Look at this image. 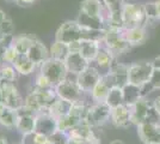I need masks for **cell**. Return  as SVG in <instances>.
<instances>
[{"instance_id": "9a60e30c", "label": "cell", "mask_w": 160, "mask_h": 144, "mask_svg": "<svg viewBox=\"0 0 160 144\" xmlns=\"http://www.w3.org/2000/svg\"><path fill=\"white\" fill-rule=\"evenodd\" d=\"M136 127L138 136L143 144H160V123H143Z\"/></svg>"}, {"instance_id": "30bf717a", "label": "cell", "mask_w": 160, "mask_h": 144, "mask_svg": "<svg viewBox=\"0 0 160 144\" xmlns=\"http://www.w3.org/2000/svg\"><path fill=\"white\" fill-rule=\"evenodd\" d=\"M128 67L129 64L118 62L117 60L113 62L112 66L107 73H104V77L110 84V87H124L128 84Z\"/></svg>"}, {"instance_id": "8992f818", "label": "cell", "mask_w": 160, "mask_h": 144, "mask_svg": "<svg viewBox=\"0 0 160 144\" xmlns=\"http://www.w3.org/2000/svg\"><path fill=\"white\" fill-rule=\"evenodd\" d=\"M55 40L67 43V45L82 41L85 40V28L81 27L77 19L63 22L56 30Z\"/></svg>"}, {"instance_id": "4fadbf2b", "label": "cell", "mask_w": 160, "mask_h": 144, "mask_svg": "<svg viewBox=\"0 0 160 144\" xmlns=\"http://www.w3.org/2000/svg\"><path fill=\"white\" fill-rule=\"evenodd\" d=\"M110 123L117 129L127 130L130 126H133L132 123V113H130V106L126 103L120 104L117 107L111 108L110 112Z\"/></svg>"}, {"instance_id": "9c48e42d", "label": "cell", "mask_w": 160, "mask_h": 144, "mask_svg": "<svg viewBox=\"0 0 160 144\" xmlns=\"http://www.w3.org/2000/svg\"><path fill=\"white\" fill-rule=\"evenodd\" d=\"M0 90L2 93L4 103L6 106L13 109H19L20 107L24 106V99L20 95L19 90L14 84V82L0 79Z\"/></svg>"}, {"instance_id": "6da1fadb", "label": "cell", "mask_w": 160, "mask_h": 144, "mask_svg": "<svg viewBox=\"0 0 160 144\" xmlns=\"http://www.w3.org/2000/svg\"><path fill=\"white\" fill-rule=\"evenodd\" d=\"M121 22L123 28L148 27L145 4L123 1L121 6Z\"/></svg>"}, {"instance_id": "d590c367", "label": "cell", "mask_w": 160, "mask_h": 144, "mask_svg": "<svg viewBox=\"0 0 160 144\" xmlns=\"http://www.w3.org/2000/svg\"><path fill=\"white\" fill-rule=\"evenodd\" d=\"M32 88L42 90V89H50V88H54V87L46 76L42 75L41 72H38V75L36 76V78H35V82H33Z\"/></svg>"}, {"instance_id": "74e56055", "label": "cell", "mask_w": 160, "mask_h": 144, "mask_svg": "<svg viewBox=\"0 0 160 144\" xmlns=\"http://www.w3.org/2000/svg\"><path fill=\"white\" fill-rule=\"evenodd\" d=\"M35 3V0H17V5L19 6H30Z\"/></svg>"}, {"instance_id": "ab89813d", "label": "cell", "mask_w": 160, "mask_h": 144, "mask_svg": "<svg viewBox=\"0 0 160 144\" xmlns=\"http://www.w3.org/2000/svg\"><path fill=\"white\" fill-rule=\"evenodd\" d=\"M154 7H155V16H157V19L160 21V0H154Z\"/></svg>"}, {"instance_id": "f1b7e54d", "label": "cell", "mask_w": 160, "mask_h": 144, "mask_svg": "<svg viewBox=\"0 0 160 144\" xmlns=\"http://www.w3.org/2000/svg\"><path fill=\"white\" fill-rule=\"evenodd\" d=\"M105 102H107V104L110 108H113V107H117L120 104H123L124 103L123 88L122 87H112L110 89V91H109V95H108Z\"/></svg>"}, {"instance_id": "b9f144b4", "label": "cell", "mask_w": 160, "mask_h": 144, "mask_svg": "<svg viewBox=\"0 0 160 144\" xmlns=\"http://www.w3.org/2000/svg\"><path fill=\"white\" fill-rule=\"evenodd\" d=\"M5 18H6V13H5L2 10H0V23L4 21Z\"/></svg>"}, {"instance_id": "83f0119b", "label": "cell", "mask_w": 160, "mask_h": 144, "mask_svg": "<svg viewBox=\"0 0 160 144\" xmlns=\"http://www.w3.org/2000/svg\"><path fill=\"white\" fill-rule=\"evenodd\" d=\"M35 40H36V37L32 35H20V36L14 37L13 45L19 54H28V52L31 48Z\"/></svg>"}, {"instance_id": "4316f807", "label": "cell", "mask_w": 160, "mask_h": 144, "mask_svg": "<svg viewBox=\"0 0 160 144\" xmlns=\"http://www.w3.org/2000/svg\"><path fill=\"white\" fill-rule=\"evenodd\" d=\"M123 96H124V103L128 106H132L136 102L140 97H142V90L141 87L133 85V84H126L123 87Z\"/></svg>"}, {"instance_id": "f6af8a7d", "label": "cell", "mask_w": 160, "mask_h": 144, "mask_svg": "<svg viewBox=\"0 0 160 144\" xmlns=\"http://www.w3.org/2000/svg\"><path fill=\"white\" fill-rule=\"evenodd\" d=\"M6 3H10V4H17V0H5Z\"/></svg>"}, {"instance_id": "7bdbcfd3", "label": "cell", "mask_w": 160, "mask_h": 144, "mask_svg": "<svg viewBox=\"0 0 160 144\" xmlns=\"http://www.w3.org/2000/svg\"><path fill=\"white\" fill-rule=\"evenodd\" d=\"M110 144H124V143H123V141H121V139H115V141H112Z\"/></svg>"}, {"instance_id": "ba28073f", "label": "cell", "mask_w": 160, "mask_h": 144, "mask_svg": "<svg viewBox=\"0 0 160 144\" xmlns=\"http://www.w3.org/2000/svg\"><path fill=\"white\" fill-rule=\"evenodd\" d=\"M110 112L111 108L108 106L107 102H92L87 108L84 121L92 127L100 129L110 121Z\"/></svg>"}, {"instance_id": "e575fe53", "label": "cell", "mask_w": 160, "mask_h": 144, "mask_svg": "<svg viewBox=\"0 0 160 144\" xmlns=\"http://www.w3.org/2000/svg\"><path fill=\"white\" fill-rule=\"evenodd\" d=\"M14 33V24L12 19L5 18L0 23V37L2 36H12Z\"/></svg>"}, {"instance_id": "7a4b0ae2", "label": "cell", "mask_w": 160, "mask_h": 144, "mask_svg": "<svg viewBox=\"0 0 160 144\" xmlns=\"http://www.w3.org/2000/svg\"><path fill=\"white\" fill-rule=\"evenodd\" d=\"M102 46L107 48L116 59H118L121 55L126 54L132 49L123 37V28L113 25L105 27Z\"/></svg>"}, {"instance_id": "f546056e", "label": "cell", "mask_w": 160, "mask_h": 144, "mask_svg": "<svg viewBox=\"0 0 160 144\" xmlns=\"http://www.w3.org/2000/svg\"><path fill=\"white\" fill-rule=\"evenodd\" d=\"M71 106H72V103L66 101V100H62V99H58L56 100V102L54 103L53 106H52V108L48 110L50 114H53L54 117L56 118H60V117H63V115H66L69 113V110H71Z\"/></svg>"}, {"instance_id": "8fae6325", "label": "cell", "mask_w": 160, "mask_h": 144, "mask_svg": "<svg viewBox=\"0 0 160 144\" xmlns=\"http://www.w3.org/2000/svg\"><path fill=\"white\" fill-rule=\"evenodd\" d=\"M18 112V121L16 125V130L19 132L22 136L29 135L35 131L36 129V117L37 114L32 112L30 108H28L24 104L23 107H20Z\"/></svg>"}, {"instance_id": "836d02e7", "label": "cell", "mask_w": 160, "mask_h": 144, "mask_svg": "<svg viewBox=\"0 0 160 144\" xmlns=\"http://www.w3.org/2000/svg\"><path fill=\"white\" fill-rule=\"evenodd\" d=\"M18 55H19V53H18V51L16 49L14 45L12 43V45L7 48L5 52H4L2 58H1V64H0V65H2V64H10V65H13V62L16 61V59L18 58Z\"/></svg>"}, {"instance_id": "d4e9b609", "label": "cell", "mask_w": 160, "mask_h": 144, "mask_svg": "<svg viewBox=\"0 0 160 144\" xmlns=\"http://www.w3.org/2000/svg\"><path fill=\"white\" fill-rule=\"evenodd\" d=\"M71 51H69V46L67 43H63L61 41H58L55 40L54 43L52 45V47L49 49V54H50V58H54V59H58V60H62L65 61L66 58L69 55Z\"/></svg>"}, {"instance_id": "7402d4cb", "label": "cell", "mask_w": 160, "mask_h": 144, "mask_svg": "<svg viewBox=\"0 0 160 144\" xmlns=\"http://www.w3.org/2000/svg\"><path fill=\"white\" fill-rule=\"evenodd\" d=\"M110 89H111L110 84L108 83V81L105 79V77L102 75L98 83L94 85V88L92 89V91L90 93V95H88L90 96V100H91L92 102H105Z\"/></svg>"}, {"instance_id": "7c38bea8", "label": "cell", "mask_w": 160, "mask_h": 144, "mask_svg": "<svg viewBox=\"0 0 160 144\" xmlns=\"http://www.w3.org/2000/svg\"><path fill=\"white\" fill-rule=\"evenodd\" d=\"M104 11L105 5L100 0H82L80 3L79 13L102 24H104Z\"/></svg>"}, {"instance_id": "8d00e7d4", "label": "cell", "mask_w": 160, "mask_h": 144, "mask_svg": "<svg viewBox=\"0 0 160 144\" xmlns=\"http://www.w3.org/2000/svg\"><path fill=\"white\" fill-rule=\"evenodd\" d=\"M49 142L52 144H68V135L58 130L49 137Z\"/></svg>"}, {"instance_id": "e0dca14e", "label": "cell", "mask_w": 160, "mask_h": 144, "mask_svg": "<svg viewBox=\"0 0 160 144\" xmlns=\"http://www.w3.org/2000/svg\"><path fill=\"white\" fill-rule=\"evenodd\" d=\"M123 37L130 47L142 46L148 41V27L123 28Z\"/></svg>"}, {"instance_id": "1f68e13d", "label": "cell", "mask_w": 160, "mask_h": 144, "mask_svg": "<svg viewBox=\"0 0 160 144\" xmlns=\"http://www.w3.org/2000/svg\"><path fill=\"white\" fill-rule=\"evenodd\" d=\"M24 144H47L49 142V137L43 135V133H40V132H36L33 131L29 135H25L23 136V141H22Z\"/></svg>"}, {"instance_id": "52a82bcc", "label": "cell", "mask_w": 160, "mask_h": 144, "mask_svg": "<svg viewBox=\"0 0 160 144\" xmlns=\"http://www.w3.org/2000/svg\"><path fill=\"white\" fill-rule=\"evenodd\" d=\"M54 88H55V91H56V94L60 99L66 100L71 103L85 100V96H88L87 94L84 93V90L80 88L75 77L71 78L68 76L66 79H63L62 82H60L58 85H55Z\"/></svg>"}, {"instance_id": "5bb4252c", "label": "cell", "mask_w": 160, "mask_h": 144, "mask_svg": "<svg viewBox=\"0 0 160 144\" xmlns=\"http://www.w3.org/2000/svg\"><path fill=\"white\" fill-rule=\"evenodd\" d=\"M100 77H102V72L94 65L91 64L86 70H84L81 73L77 76L75 79L80 85V88L84 90V93L90 95V93L92 91L94 85L98 83Z\"/></svg>"}, {"instance_id": "44dd1931", "label": "cell", "mask_w": 160, "mask_h": 144, "mask_svg": "<svg viewBox=\"0 0 160 144\" xmlns=\"http://www.w3.org/2000/svg\"><path fill=\"white\" fill-rule=\"evenodd\" d=\"M17 121H18L17 109L8 107L5 103L0 104V125L5 129L12 130V129H16Z\"/></svg>"}, {"instance_id": "ffe728a7", "label": "cell", "mask_w": 160, "mask_h": 144, "mask_svg": "<svg viewBox=\"0 0 160 144\" xmlns=\"http://www.w3.org/2000/svg\"><path fill=\"white\" fill-rule=\"evenodd\" d=\"M28 55H29V58H30L37 66H40L41 64H43L48 58H50L49 51L47 49L46 45L42 41H40L38 39L35 40L31 48H30L29 52H28Z\"/></svg>"}, {"instance_id": "4dcf8cb0", "label": "cell", "mask_w": 160, "mask_h": 144, "mask_svg": "<svg viewBox=\"0 0 160 144\" xmlns=\"http://www.w3.org/2000/svg\"><path fill=\"white\" fill-rule=\"evenodd\" d=\"M124 0H103L104 5L111 11V21L121 22V6Z\"/></svg>"}, {"instance_id": "5b68a950", "label": "cell", "mask_w": 160, "mask_h": 144, "mask_svg": "<svg viewBox=\"0 0 160 144\" xmlns=\"http://www.w3.org/2000/svg\"><path fill=\"white\" fill-rule=\"evenodd\" d=\"M40 72L42 75H44L50 83L53 84V87L58 85L63 79H66L69 76L68 70H67L66 62L62 60H58L54 58H48L43 64H41L38 66Z\"/></svg>"}, {"instance_id": "277c9868", "label": "cell", "mask_w": 160, "mask_h": 144, "mask_svg": "<svg viewBox=\"0 0 160 144\" xmlns=\"http://www.w3.org/2000/svg\"><path fill=\"white\" fill-rule=\"evenodd\" d=\"M153 71V61L140 60V61L130 62L128 67V83L142 88L151 81Z\"/></svg>"}, {"instance_id": "ac0fdd59", "label": "cell", "mask_w": 160, "mask_h": 144, "mask_svg": "<svg viewBox=\"0 0 160 144\" xmlns=\"http://www.w3.org/2000/svg\"><path fill=\"white\" fill-rule=\"evenodd\" d=\"M65 62H66V66L69 76L72 75L73 77H77L79 73H81L84 70H86L91 65V62L87 61L79 52L69 53V55L66 58Z\"/></svg>"}, {"instance_id": "f35d334b", "label": "cell", "mask_w": 160, "mask_h": 144, "mask_svg": "<svg viewBox=\"0 0 160 144\" xmlns=\"http://www.w3.org/2000/svg\"><path fill=\"white\" fill-rule=\"evenodd\" d=\"M153 104L155 110L158 112V114L160 115V94L158 96H155V99L153 100Z\"/></svg>"}, {"instance_id": "d6986e66", "label": "cell", "mask_w": 160, "mask_h": 144, "mask_svg": "<svg viewBox=\"0 0 160 144\" xmlns=\"http://www.w3.org/2000/svg\"><path fill=\"white\" fill-rule=\"evenodd\" d=\"M102 48V42L96 40H82L79 42V53L88 62H94Z\"/></svg>"}, {"instance_id": "d6a6232c", "label": "cell", "mask_w": 160, "mask_h": 144, "mask_svg": "<svg viewBox=\"0 0 160 144\" xmlns=\"http://www.w3.org/2000/svg\"><path fill=\"white\" fill-rule=\"evenodd\" d=\"M17 77H18V72L16 71L13 65H10V64L0 65V79L14 82L17 79Z\"/></svg>"}, {"instance_id": "7dc6e473", "label": "cell", "mask_w": 160, "mask_h": 144, "mask_svg": "<svg viewBox=\"0 0 160 144\" xmlns=\"http://www.w3.org/2000/svg\"><path fill=\"white\" fill-rule=\"evenodd\" d=\"M100 1H103V0H100Z\"/></svg>"}, {"instance_id": "484cf974", "label": "cell", "mask_w": 160, "mask_h": 144, "mask_svg": "<svg viewBox=\"0 0 160 144\" xmlns=\"http://www.w3.org/2000/svg\"><path fill=\"white\" fill-rule=\"evenodd\" d=\"M81 121H82L81 119L74 117L73 114H71V113H68L63 117L58 118V130L61 131V132L68 133L72 129L78 126Z\"/></svg>"}, {"instance_id": "ee69618b", "label": "cell", "mask_w": 160, "mask_h": 144, "mask_svg": "<svg viewBox=\"0 0 160 144\" xmlns=\"http://www.w3.org/2000/svg\"><path fill=\"white\" fill-rule=\"evenodd\" d=\"M2 103H4V96H2L1 90H0V104H2Z\"/></svg>"}, {"instance_id": "3957f363", "label": "cell", "mask_w": 160, "mask_h": 144, "mask_svg": "<svg viewBox=\"0 0 160 144\" xmlns=\"http://www.w3.org/2000/svg\"><path fill=\"white\" fill-rule=\"evenodd\" d=\"M130 113L132 123L135 126L143 123H160V115L154 108L153 101L148 100L146 96L140 97L130 106Z\"/></svg>"}, {"instance_id": "603a6c76", "label": "cell", "mask_w": 160, "mask_h": 144, "mask_svg": "<svg viewBox=\"0 0 160 144\" xmlns=\"http://www.w3.org/2000/svg\"><path fill=\"white\" fill-rule=\"evenodd\" d=\"M116 60H117V59L108 51L107 48L102 46L99 53H98L96 60H94V62H96L94 66L102 72V75H104V73H107L108 71L110 70V67L112 66V64L116 61Z\"/></svg>"}, {"instance_id": "2e32d148", "label": "cell", "mask_w": 160, "mask_h": 144, "mask_svg": "<svg viewBox=\"0 0 160 144\" xmlns=\"http://www.w3.org/2000/svg\"><path fill=\"white\" fill-rule=\"evenodd\" d=\"M36 132L43 133L50 137L54 132L58 131V119L50 114L48 110H43L36 117Z\"/></svg>"}, {"instance_id": "60d3db41", "label": "cell", "mask_w": 160, "mask_h": 144, "mask_svg": "<svg viewBox=\"0 0 160 144\" xmlns=\"http://www.w3.org/2000/svg\"><path fill=\"white\" fill-rule=\"evenodd\" d=\"M0 144H10L8 141H7V137L1 132H0Z\"/></svg>"}, {"instance_id": "bcb514c9", "label": "cell", "mask_w": 160, "mask_h": 144, "mask_svg": "<svg viewBox=\"0 0 160 144\" xmlns=\"http://www.w3.org/2000/svg\"><path fill=\"white\" fill-rule=\"evenodd\" d=\"M17 144H24V143H23V142H20V143H17Z\"/></svg>"}, {"instance_id": "cb8c5ba5", "label": "cell", "mask_w": 160, "mask_h": 144, "mask_svg": "<svg viewBox=\"0 0 160 144\" xmlns=\"http://www.w3.org/2000/svg\"><path fill=\"white\" fill-rule=\"evenodd\" d=\"M13 67L18 72V75L22 76H29L35 72V70L38 66L29 58L28 54H19L18 58L13 62Z\"/></svg>"}]
</instances>
